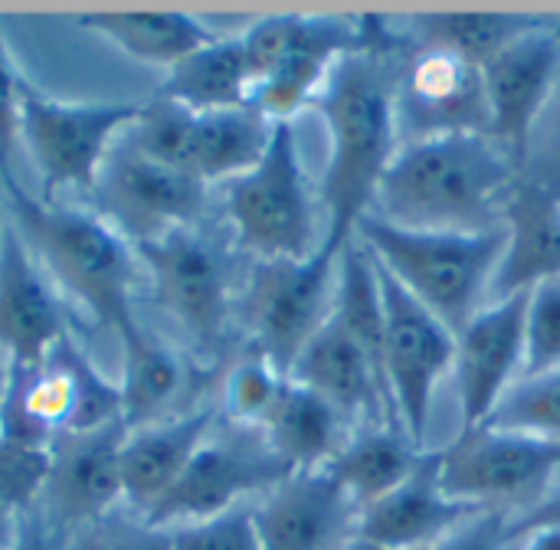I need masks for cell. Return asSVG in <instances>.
<instances>
[{
  "instance_id": "1",
  "label": "cell",
  "mask_w": 560,
  "mask_h": 550,
  "mask_svg": "<svg viewBox=\"0 0 560 550\" xmlns=\"http://www.w3.org/2000/svg\"><path fill=\"white\" fill-rule=\"evenodd\" d=\"M407 52L404 43L368 16V39L348 52L312 102L328 128V164L322 177V207L328 230L322 249L331 256L354 239L358 223L371 213L374 194L397 157V92Z\"/></svg>"
},
{
  "instance_id": "2",
  "label": "cell",
  "mask_w": 560,
  "mask_h": 550,
  "mask_svg": "<svg viewBox=\"0 0 560 550\" xmlns=\"http://www.w3.org/2000/svg\"><path fill=\"white\" fill-rule=\"evenodd\" d=\"M518 171L489 134L410 141L390 161L371 217L407 230L476 233L502 226Z\"/></svg>"
},
{
  "instance_id": "3",
  "label": "cell",
  "mask_w": 560,
  "mask_h": 550,
  "mask_svg": "<svg viewBox=\"0 0 560 550\" xmlns=\"http://www.w3.org/2000/svg\"><path fill=\"white\" fill-rule=\"evenodd\" d=\"M7 220L49 276L82 312L121 338L138 325L135 318V249L98 213L72 210L43 197H30L10 171H0Z\"/></svg>"
},
{
  "instance_id": "4",
  "label": "cell",
  "mask_w": 560,
  "mask_h": 550,
  "mask_svg": "<svg viewBox=\"0 0 560 550\" xmlns=\"http://www.w3.org/2000/svg\"><path fill=\"white\" fill-rule=\"evenodd\" d=\"M354 239H361L374 262L384 266L453 335H459L482 308L505 253V226L476 233L407 230L371 213L358 223Z\"/></svg>"
},
{
  "instance_id": "5",
  "label": "cell",
  "mask_w": 560,
  "mask_h": 550,
  "mask_svg": "<svg viewBox=\"0 0 560 550\" xmlns=\"http://www.w3.org/2000/svg\"><path fill=\"white\" fill-rule=\"evenodd\" d=\"M226 213L240 246L256 259H308L322 249L292 121H276L262 161L226 184Z\"/></svg>"
},
{
  "instance_id": "6",
  "label": "cell",
  "mask_w": 560,
  "mask_h": 550,
  "mask_svg": "<svg viewBox=\"0 0 560 550\" xmlns=\"http://www.w3.org/2000/svg\"><path fill=\"white\" fill-rule=\"evenodd\" d=\"M141 102H59L26 79L20 82V141L52 190H95L115 141L138 118Z\"/></svg>"
},
{
  "instance_id": "7",
  "label": "cell",
  "mask_w": 560,
  "mask_h": 550,
  "mask_svg": "<svg viewBox=\"0 0 560 550\" xmlns=\"http://www.w3.org/2000/svg\"><path fill=\"white\" fill-rule=\"evenodd\" d=\"M335 269L338 256L318 249L308 259H256L249 272L243 321L253 351L285 377L335 308Z\"/></svg>"
},
{
  "instance_id": "8",
  "label": "cell",
  "mask_w": 560,
  "mask_h": 550,
  "mask_svg": "<svg viewBox=\"0 0 560 550\" xmlns=\"http://www.w3.org/2000/svg\"><path fill=\"white\" fill-rule=\"evenodd\" d=\"M377 282L384 299V381L390 407L400 430L417 446H423L436 384L446 371H453L456 335L430 308H423L384 266H377Z\"/></svg>"
},
{
  "instance_id": "9",
  "label": "cell",
  "mask_w": 560,
  "mask_h": 550,
  "mask_svg": "<svg viewBox=\"0 0 560 550\" xmlns=\"http://www.w3.org/2000/svg\"><path fill=\"white\" fill-rule=\"evenodd\" d=\"M560 82V20L541 16L515 36L495 59L482 66L489 138L505 151L515 171H528V157Z\"/></svg>"
},
{
  "instance_id": "10",
  "label": "cell",
  "mask_w": 560,
  "mask_h": 550,
  "mask_svg": "<svg viewBox=\"0 0 560 550\" xmlns=\"http://www.w3.org/2000/svg\"><path fill=\"white\" fill-rule=\"evenodd\" d=\"M558 472L560 443L532 433L482 426L443 449V489L482 508H532Z\"/></svg>"
},
{
  "instance_id": "11",
  "label": "cell",
  "mask_w": 560,
  "mask_h": 550,
  "mask_svg": "<svg viewBox=\"0 0 560 550\" xmlns=\"http://www.w3.org/2000/svg\"><path fill=\"white\" fill-rule=\"evenodd\" d=\"M92 194L98 217L131 246L194 226L207 207V184L138 154L121 138L108 151Z\"/></svg>"
},
{
  "instance_id": "12",
  "label": "cell",
  "mask_w": 560,
  "mask_h": 550,
  "mask_svg": "<svg viewBox=\"0 0 560 550\" xmlns=\"http://www.w3.org/2000/svg\"><path fill=\"white\" fill-rule=\"evenodd\" d=\"M131 249L151 276L158 305L177 321L200 354L217 358L230 328V285L213 246L187 226Z\"/></svg>"
},
{
  "instance_id": "13",
  "label": "cell",
  "mask_w": 560,
  "mask_h": 550,
  "mask_svg": "<svg viewBox=\"0 0 560 550\" xmlns=\"http://www.w3.org/2000/svg\"><path fill=\"white\" fill-rule=\"evenodd\" d=\"M525 305L528 292L499 299L479 308L456 335L453 371L463 413L459 436L482 430L512 390V381L525 364Z\"/></svg>"
},
{
  "instance_id": "14",
  "label": "cell",
  "mask_w": 560,
  "mask_h": 550,
  "mask_svg": "<svg viewBox=\"0 0 560 550\" xmlns=\"http://www.w3.org/2000/svg\"><path fill=\"white\" fill-rule=\"evenodd\" d=\"M292 476L259 440V446H236L226 440H207L190 459L174 489L144 515L151 525L171 531L180 525L217 518L249 495H266Z\"/></svg>"
},
{
  "instance_id": "15",
  "label": "cell",
  "mask_w": 560,
  "mask_h": 550,
  "mask_svg": "<svg viewBox=\"0 0 560 550\" xmlns=\"http://www.w3.org/2000/svg\"><path fill=\"white\" fill-rule=\"evenodd\" d=\"M397 125L410 131L413 141L440 134H489L482 69L453 52L417 46L400 72Z\"/></svg>"
},
{
  "instance_id": "16",
  "label": "cell",
  "mask_w": 560,
  "mask_h": 550,
  "mask_svg": "<svg viewBox=\"0 0 560 550\" xmlns=\"http://www.w3.org/2000/svg\"><path fill=\"white\" fill-rule=\"evenodd\" d=\"M128 430L121 420L52 440V469L43 492V518L62 531H79L115 512L121 495V443Z\"/></svg>"
},
{
  "instance_id": "17",
  "label": "cell",
  "mask_w": 560,
  "mask_h": 550,
  "mask_svg": "<svg viewBox=\"0 0 560 550\" xmlns=\"http://www.w3.org/2000/svg\"><path fill=\"white\" fill-rule=\"evenodd\" d=\"M489 508L443 489V449H427L417 469L381 502L358 512L354 535L390 550H430Z\"/></svg>"
},
{
  "instance_id": "18",
  "label": "cell",
  "mask_w": 560,
  "mask_h": 550,
  "mask_svg": "<svg viewBox=\"0 0 560 550\" xmlns=\"http://www.w3.org/2000/svg\"><path fill=\"white\" fill-rule=\"evenodd\" d=\"M368 39V16H302L292 13V33L279 66L253 89L249 105L269 121H292V115L318 98L331 69Z\"/></svg>"
},
{
  "instance_id": "19",
  "label": "cell",
  "mask_w": 560,
  "mask_h": 550,
  "mask_svg": "<svg viewBox=\"0 0 560 550\" xmlns=\"http://www.w3.org/2000/svg\"><path fill=\"white\" fill-rule=\"evenodd\" d=\"M262 550H338L358 525V508L325 472H292L253 508Z\"/></svg>"
},
{
  "instance_id": "20",
  "label": "cell",
  "mask_w": 560,
  "mask_h": 550,
  "mask_svg": "<svg viewBox=\"0 0 560 550\" xmlns=\"http://www.w3.org/2000/svg\"><path fill=\"white\" fill-rule=\"evenodd\" d=\"M66 335L56 285L7 220L0 236V354L10 364L36 367Z\"/></svg>"
},
{
  "instance_id": "21",
  "label": "cell",
  "mask_w": 560,
  "mask_h": 550,
  "mask_svg": "<svg viewBox=\"0 0 560 550\" xmlns=\"http://www.w3.org/2000/svg\"><path fill=\"white\" fill-rule=\"evenodd\" d=\"M289 381L308 387L325 403H331L348 426L354 423L381 426V420L384 426H400L377 367L361 351V344L341 328L335 315H328V321L302 348V354L289 371Z\"/></svg>"
},
{
  "instance_id": "22",
  "label": "cell",
  "mask_w": 560,
  "mask_h": 550,
  "mask_svg": "<svg viewBox=\"0 0 560 550\" xmlns=\"http://www.w3.org/2000/svg\"><path fill=\"white\" fill-rule=\"evenodd\" d=\"M505 253L492 295L509 299L560 276V194L532 174H518L502 210Z\"/></svg>"
},
{
  "instance_id": "23",
  "label": "cell",
  "mask_w": 560,
  "mask_h": 550,
  "mask_svg": "<svg viewBox=\"0 0 560 550\" xmlns=\"http://www.w3.org/2000/svg\"><path fill=\"white\" fill-rule=\"evenodd\" d=\"M213 420V410H194L128 430L121 443V495L135 515L144 518L174 489L190 459L210 440Z\"/></svg>"
},
{
  "instance_id": "24",
  "label": "cell",
  "mask_w": 560,
  "mask_h": 550,
  "mask_svg": "<svg viewBox=\"0 0 560 550\" xmlns=\"http://www.w3.org/2000/svg\"><path fill=\"white\" fill-rule=\"evenodd\" d=\"M259 440L289 472H308L325 469L341 453L351 440V426L318 394L285 381L279 400L259 426Z\"/></svg>"
},
{
  "instance_id": "25",
  "label": "cell",
  "mask_w": 560,
  "mask_h": 550,
  "mask_svg": "<svg viewBox=\"0 0 560 550\" xmlns=\"http://www.w3.org/2000/svg\"><path fill=\"white\" fill-rule=\"evenodd\" d=\"M427 446H417L400 426H371L354 433L325 472L345 489L358 512L390 495L420 463Z\"/></svg>"
},
{
  "instance_id": "26",
  "label": "cell",
  "mask_w": 560,
  "mask_h": 550,
  "mask_svg": "<svg viewBox=\"0 0 560 550\" xmlns=\"http://www.w3.org/2000/svg\"><path fill=\"white\" fill-rule=\"evenodd\" d=\"M121 344V423L138 430L167 417L171 403L187 384V367L174 348L154 338L148 328L135 325L118 338Z\"/></svg>"
},
{
  "instance_id": "27",
  "label": "cell",
  "mask_w": 560,
  "mask_h": 550,
  "mask_svg": "<svg viewBox=\"0 0 560 550\" xmlns=\"http://www.w3.org/2000/svg\"><path fill=\"white\" fill-rule=\"evenodd\" d=\"M158 95L184 105L194 115L249 105L253 79L243 59L240 36H217L174 69H167V79L161 82Z\"/></svg>"
},
{
  "instance_id": "28",
  "label": "cell",
  "mask_w": 560,
  "mask_h": 550,
  "mask_svg": "<svg viewBox=\"0 0 560 550\" xmlns=\"http://www.w3.org/2000/svg\"><path fill=\"white\" fill-rule=\"evenodd\" d=\"M272 128L276 121H269L253 105L197 115L190 141V174L207 187L243 177L262 161L272 141Z\"/></svg>"
},
{
  "instance_id": "29",
  "label": "cell",
  "mask_w": 560,
  "mask_h": 550,
  "mask_svg": "<svg viewBox=\"0 0 560 550\" xmlns=\"http://www.w3.org/2000/svg\"><path fill=\"white\" fill-rule=\"evenodd\" d=\"M82 26L128 59L158 69H174L220 36L190 13H85Z\"/></svg>"
},
{
  "instance_id": "30",
  "label": "cell",
  "mask_w": 560,
  "mask_h": 550,
  "mask_svg": "<svg viewBox=\"0 0 560 550\" xmlns=\"http://www.w3.org/2000/svg\"><path fill=\"white\" fill-rule=\"evenodd\" d=\"M541 16L528 13H423L413 16L417 46L443 49L469 66H486L495 59L515 36L532 30Z\"/></svg>"
},
{
  "instance_id": "31",
  "label": "cell",
  "mask_w": 560,
  "mask_h": 550,
  "mask_svg": "<svg viewBox=\"0 0 560 550\" xmlns=\"http://www.w3.org/2000/svg\"><path fill=\"white\" fill-rule=\"evenodd\" d=\"M285 381L289 377L282 371H276L262 354L253 351L249 358L233 364L226 381H223V417L233 426L259 430L262 420L269 417L272 403L279 400Z\"/></svg>"
},
{
  "instance_id": "32",
  "label": "cell",
  "mask_w": 560,
  "mask_h": 550,
  "mask_svg": "<svg viewBox=\"0 0 560 550\" xmlns=\"http://www.w3.org/2000/svg\"><path fill=\"white\" fill-rule=\"evenodd\" d=\"M486 426L532 433L560 443V371L512 387Z\"/></svg>"
},
{
  "instance_id": "33",
  "label": "cell",
  "mask_w": 560,
  "mask_h": 550,
  "mask_svg": "<svg viewBox=\"0 0 560 550\" xmlns=\"http://www.w3.org/2000/svg\"><path fill=\"white\" fill-rule=\"evenodd\" d=\"M52 469V446H23L0 436V508L13 518L36 512Z\"/></svg>"
},
{
  "instance_id": "34",
  "label": "cell",
  "mask_w": 560,
  "mask_h": 550,
  "mask_svg": "<svg viewBox=\"0 0 560 550\" xmlns=\"http://www.w3.org/2000/svg\"><path fill=\"white\" fill-rule=\"evenodd\" d=\"M555 371H560V276L528 289L522 377L535 381Z\"/></svg>"
},
{
  "instance_id": "35",
  "label": "cell",
  "mask_w": 560,
  "mask_h": 550,
  "mask_svg": "<svg viewBox=\"0 0 560 550\" xmlns=\"http://www.w3.org/2000/svg\"><path fill=\"white\" fill-rule=\"evenodd\" d=\"M171 550H262L253 508L236 505L217 518L171 528Z\"/></svg>"
},
{
  "instance_id": "36",
  "label": "cell",
  "mask_w": 560,
  "mask_h": 550,
  "mask_svg": "<svg viewBox=\"0 0 560 550\" xmlns=\"http://www.w3.org/2000/svg\"><path fill=\"white\" fill-rule=\"evenodd\" d=\"M66 550H171V531L151 525L148 518H115L105 515L79 531H72Z\"/></svg>"
},
{
  "instance_id": "37",
  "label": "cell",
  "mask_w": 560,
  "mask_h": 550,
  "mask_svg": "<svg viewBox=\"0 0 560 550\" xmlns=\"http://www.w3.org/2000/svg\"><path fill=\"white\" fill-rule=\"evenodd\" d=\"M509 545V512L489 508L472 522L459 525L456 531H450L430 550H505Z\"/></svg>"
},
{
  "instance_id": "38",
  "label": "cell",
  "mask_w": 560,
  "mask_h": 550,
  "mask_svg": "<svg viewBox=\"0 0 560 550\" xmlns=\"http://www.w3.org/2000/svg\"><path fill=\"white\" fill-rule=\"evenodd\" d=\"M20 82L0 30V171H7L13 144L20 141Z\"/></svg>"
},
{
  "instance_id": "39",
  "label": "cell",
  "mask_w": 560,
  "mask_h": 550,
  "mask_svg": "<svg viewBox=\"0 0 560 550\" xmlns=\"http://www.w3.org/2000/svg\"><path fill=\"white\" fill-rule=\"evenodd\" d=\"M69 531L56 528L52 522L43 518V512H30L16 518L13 538L3 550H66L69 548Z\"/></svg>"
},
{
  "instance_id": "40",
  "label": "cell",
  "mask_w": 560,
  "mask_h": 550,
  "mask_svg": "<svg viewBox=\"0 0 560 550\" xmlns=\"http://www.w3.org/2000/svg\"><path fill=\"white\" fill-rule=\"evenodd\" d=\"M555 108H548V115L541 118V125H548V141H545V161L541 164H535L532 171H525V174H532V177H538V180H545L555 194H560V92H555V102H551Z\"/></svg>"
},
{
  "instance_id": "41",
  "label": "cell",
  "mask_w": 560,
  "mask_h": 550,
  "mask_svg": "<svg viewBox=\"0 0 560 550\" xmlns=\"http://www.w3.org/2000/svg\"><path fill=\"white\" fill-rule=\"evenodd\" d=\"M545 528H558L560 531V489L558 492H548V495H545L538 505H532L525 515L509 518V541L528 538V535L545 531Z\"/></svg>"
},
{
  "instance_id": "42",
  "label": "cell",
  "mask_w": 560,
  "mask_h": 550,
  "mask_svg": "<svg viewBox=\"0 0 560 550\" xmlns=\"http://www.w3.org/2000/svg\"><path fill=\"white\" fill-rule=\"evenodd\" d=\"M13 528H16V518H13L10 512H3V508H0V550L10 545V538H13Z\"/></svg>"
},
{
  "instance_id": "43",
  "label": "cell",
  "mask_w": 560,
  "mask_h": 550,
  "mask_svg": "<svg viewBox=\"0 0 560 550\" xmlns=\"http://www.w3.org/2000/svg\"><path fill=\"white\" fill-rule=\"evenodd\" d=\"M338 550H390V548H384V545H374V541H368V538H361V535H351L345 545Z\"/></svg>"
},
{
  "instance_id": "44",
  "label": "cell",
  "mask_w": 560,
  "mask_h": 550,
  "mask_svg": "<svg viewBox=\"0 0 560 550\" xmlns=\"http://www.w3.org/2000/svg\"><path fill=\"white\" fill-rule=\"evenodd\" d=\"M7 381H10V361L0 354V407H3V397H7Z\"/></svg>"
},
{
  "instance_id": "45",
  "label": "cell",
  "mask_w": 560,
  "mask_h": 550,
  "mask_svg": "<svg viewBox=\"0 0 560 550\" xmlns=\"http://www.w3.org/2000/svg\"><path fill=\"white\" fill-rule=\"evenodd\" d=\"M0 210H3V184H0ZM3 226H7V220H3V213H0V236H3Z\"/></svg>"
}]
</instances>
